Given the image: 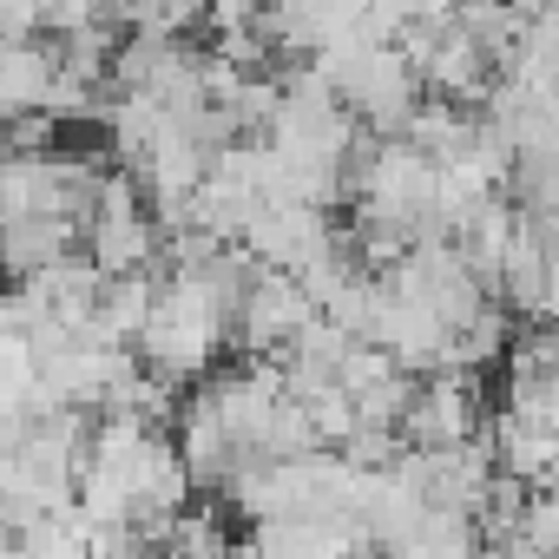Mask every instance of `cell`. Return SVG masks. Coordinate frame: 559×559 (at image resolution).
<instances>
[{
    "label": "cell",
    "mask_w": 559,
    "mask_h": 559,
    "mask_svg": "<svg viewBox=\"0 0 559 559\" xmlns=\"http://www.w3.org/2000/svg\"><path fill=\"white\" fill-rule=\"evenodd\" d=\"M539 317H552V323H559V250H552V263H546V290H539Z\"/></svg>",
    "instance_id": "cell-1"
}]
</instances>
